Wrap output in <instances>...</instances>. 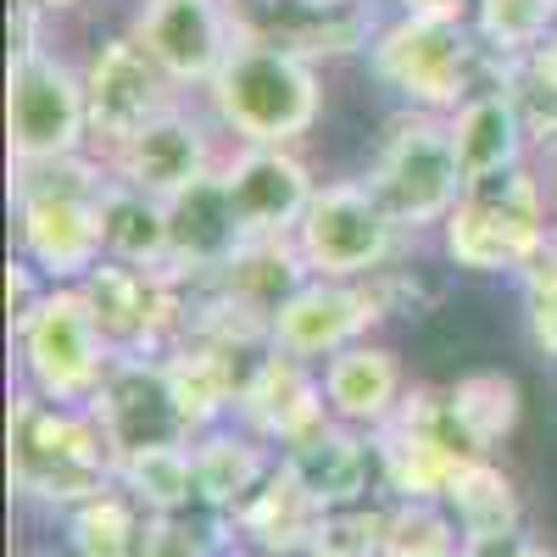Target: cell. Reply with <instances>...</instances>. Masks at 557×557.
Here are the masks:
<instances>
[{"mask_svg":"<svg viewBox=\"0 0 557 557\" xmlns=\"http://www.w3.org/2000/svg\"><path fill=\"white\" fill-rule=\"evenodd\" d=\"M446 407H451L457 435L469 441V451H480V457H491L507 435H513L519 412H524L519 385L507 374H496V368H485V374H462L457 385H446Z\"/></svg>","mask_w":557,"mask_h":557,"instance_id":"d4e9b609","label":"cell"},{"mask_svg":"<svg viewBox=\"0 0 557 557\" xmlns=\"http://www.w3.org/2000/svg\"><path fill=\"white\" fill-rule=\"evenodd\" d=\"M462 557H552V546H541L530 530H507L485 541H462Z\"/></svg>","mask_w":557,"mask_h":557,"instance_id":"f1b7e54d","label":"cell"},{"mask_svg":"<svg viewBox=\"0 0 557 557\" xmlns=\"http://www.w3.org/2000/svg\"><path fill=\"white\" fill-rule=\"evenodd\" d=\"M368 67H374V78L385 89H396L407 107L451 117L469 96L496 84L507 62L485 51V39L474 34L469 12H401L391 28L374 34Z\"/></svg>","mask_w":557,"mask_h":557,"instance_id":"7a4b0ae2","label":"cell"},{"mask_svg":"<svg viewBox=\"0 0 557 557\" xmlns=\"http://www.w3.org/2000/svg\"><path fill=\"white\" fill-rule=\"evenodd\" d=\"M285 474L323 507V513H346V507H362L368 491L380 485V446L362 441V430L351 424H323L307 441L278 451Z\"/></svg>","mask_w":557,"mask_h":557,"instance_id":"e0dca14e","label":"cell"},{"mask_svg":"<svg viewBox=\"0 0 557 557\" xmlns=\"http://www.w3.org/2000/svg\"><path fill=\"white\" fill-rule=\"evenodd\" d=\"M89 412L101 418L117 462L139 457V451H157V446H190L196 441V424L184 412L168 357H112Z\"/></svg>","mask_w":557,"mask_h":557,"instance_id":"30bf717a","label":"cell"},{"mask_svg":"<svg viewBox=\"0 0 557 557\" xmlns=\"http://www.w3.org/2000/svg\"><path fill=\"white\" fill-rule=\"evenodd\" d=\"M101 162L112 168V178L139 184V190H151L162 201H173L178 190H190L196 178H207L218 168L207 123L190 117V112H178V107H168L146 128H134L123 146H112Z\"/></svg>","mask_w":557,"mask_h":557,"instance_id":"9a60e30c","label":"cell"},{"mask_svg":"<svg viewBox=\"0 0 557 557\" xmlns=\"http://www.w3.org/2000/svg\"><path fill=\"white\" fill-rule=\"evenodd\" d=\"M12 223H17V257H28L45 285H78L89 268L107 262L101 246V196H107V162L96 157H62V162H12Z\"/></svg>","mask_w":557,"mask_h":557,"instance_id":"6da1fadb","label":"cell"},{"mask_svg":"<svg viewBox=\"0 0 557 557\" xmlns=\"http://www.w3.org/2000/svg\"><path fill=\"white\" fill-rule=\"evenodd\" d=\"M12 480L23 496L67 513V507L117 485V451L89 407L45 401L39 391H17V401H12Z\"/></svg>","mask_w":557,"mask_h":557,"instance_id":"3957f363","label":"cell"},{"mask_svg":"<svg viewBox=\"0 0 557 557\" xmlns=\"http://www.w3.org/2000/svg\"><path fill=\"white\" fill-rule=\"evenodd\" d=\"M485 51L502 62H530L557 34V0H474L469 12Z\"/></svg>","mask_w":557,"mask_h":557,"instance_id":"4316f807","label":"cell"},{"mask_svg":"<svg viewBox=\"0 0 557 557\" xmlns=\"http://www.w3.org/2000/svg\"><path fill=\"white\" fill-rule=\"evenodd\" d=\"M290 240L307 273L318 278H374L396 262L407 228L391 218V207L374 196L368 178H346V184H318Z\"/></svg>","mask_w":557,"mask_h":557,"instance_id":"9c48e42d","label":"cell"},{"mask_svg":"<svg viewBox=\"0 0 557 557\" xmlns=\"http://www.w3.org/2000/svg\"><path fill=\"white\" fill-rule=\"evenodd\" d=\"M207 101H212V117L240 146H296L318 123L323 89H318V73L307 57L240 34V45L228 51V62L207 84Z\"/></svg>","mask_w":557,"mask_h":557,"instance_id":"277c9868","label":"cell"},{"mask_svg":"<svg viewBox=\"0 0 557 557\" xmlns=\"http://www.w3.org/2000/svg\"><path fill=\"white\" fill-rule=\"evenodd\" d=\"M228 524H235V535H246L262 557H307L312 541L323 535V524H330V513H323V507L285 474V462H278Z\"/></svg>","mask_w":557,"mask_h":557,"instance_id":"44dd1931","label":"cell"},{"mask_svg":"<svg viewBox=\"0 0 557 557\" xmlns=\"http://www.w3.org/2000/svg\"><path fill=\"white\" fill-rule=\"evenodd\" d=\"M374 196L391 207V218L418 235V228H441L451 207L462 201L469 178H462L457 146H451V123L435 112H407L396 117L391 139L380 146L374 168H368Z\"/></svg>","mask_w":557,"mask_h":557,"instance_id":"ba28073f","label":"cell"},{"mask_svg":"<svg viewBox=\"0 0 557 557\" xmlns=\"http://www.w3.org/2000/svg\"><path fill=\"white\" fill-rule=\"evenodd\" d=\"M7 139L12 162H62L89 151L84 67L62 62L51 45H17L7 73Z\"/></svg>","mask_w":557,"mask_h":557,"instance_id":"52a82bcc","label":"cell"},{"mask_svg":"<svg viewBox=\"0 0 557 557\" xmlns=\"http://www.w3.org/2000/svg\"><path fill=\"white\" fill-rule=\"evenodd\" d=\"M128 34L162 62L173 84H212L228 51L240 45L228 0H146Z\"/></svg>","mask_w":557,"mask_h":557,"instance_id":"4fadbf2b","label":"cell"},{"mask_svg":"<svg viewBox=\"0 0 557 557\" xmlns=\"http://www.w3.org/2000/svg\"><path fill=\"white\" fill-rule=\"evenodd\" d=\"M235 418H240V430H251L273 451L307 441L312 430L330 424V401H323L318 368L301 357H285V351H268V362L257 368V380L240 396Z\"/></svg>","mask_w":557,"mask_h":557,"instance_id":"2e32d148","label":"cell"},{"mask_svg":"<svg viewBox=\"0 0 557 557\" xmlns=\"http://www.w3.org/2000/svg\"><path fill=\"white\" fill-rule=\"evenodd\" d=\"M117 485L134 491L139 502L151 507L157 519L168 513H196L201 502V480H196V441L190 446H157L117 462Z\"/></svg>","mask_w":557,"mask_h":557,"instance_id":"484cf974","label":"cell"},{"mask_svg":"<svg viewBox=\"0 0 557 557\" xmlns=\"http://www.w3.org/2000/svg\"><path fill=\"white\" fill-rule=\"evenodd\" d=\"M318 380H323V401H330L335 424H351L368 435L385 430L407 407L401 362L391 346H374V341H357V346L335 351L330 362H318Z\"/></svg>","mask_w":557,"mask_h":557,"instance_id":"d6986e66","label":"cell"},{"mask_svg":"<svg viewBox=\"0 0 557 557\" xmlns=\"http://www.w3.org/2000/svg\"><path fill=\"white\" fill-rule=\"evenodd\" d=\"M223 178L251 240H290L301 212L318 196L307 162L290 146H240L223 162Z\"/></svg>","mask_w":557,"mask_h":557,"instance_id":"5bb4252c","label":"cell"},{"mask_svg":"<svg viewBox=\"0 0 557 557\" xmlns=\"http://www.w3.org/2000/svg\"><path fill=\"white\" fill-rule=\"evenodd\" d=\"M173 89L178 84L162 73V62L134 34L101 39L84 62V96H89V134H96V146L112 151L134 128L162 117L173 107Z\"/></svg>","mask_w":557,"mask_h":557,"instance_id":"7c38bea8","label":"cell"},{"mask_svg":"<svg viewBox=\"0 0 557 557\" xmlns=\"http://www.w3.org/2000/svg\"><path fill=\"white\" fill-rule=\"evenodd\" d=\"M12 341H17V362H23L28 391H39L45 401H73V407L96 401L107 368L117 357L78 285L45 290L39 307L23 323H12Z\"/></svg>","mask_w":557,"mask_h":557,"instance_id":"8992f818","label":"cell"},{"mask_svg":"<svg viewBox=\"0 0 557 557\" xmlns=\"http://www.w3.org/2000/svg\"><path fill=\"white\" fill-rule=\"evenodd\" d=\"M151 530L157 513L123 485H107L101 496L67 507V546L78 557H146Z\"/></svg>","mask_w":557,"mask_h":557,"instance_id":"603a6c76","label":"cell"},{"mask_svg":"<svg viewBox=\"0 0 557 557\" xmlns=\"http://www.w3.org/2000/svg\"><path fill=\"white\" fill-rule=\"evenodd\" d=\"M168 240H173L168 268H178V273H218L223 262H235L251 246L246 223L235 212V196H228L223 162L168 201Z\"/></svg>","mask_w":557,"mask_h":557,"instance_id":"ac0fdd59","label":"cell"},{"mask_svg":"<svg viewBox=\"0 0 557 557\" xmlns=\"http://www.w3.org/2000/svg\"><path fill=\"white\" fill-rule=\"evenodd\" d=\"M28 7H39L45 17H51V12H73V7H84V0H28Z\"/></svg>","mask_w":557,"mask_h":557,"instance_id":"1f68e13d","label":"cell"},{"mask_svg":"<svg viewBox=\"0 0 557 557\" xmlns=\"http://www.w3.org/2000/svg\"><path fill=\"white\" fill-rule=\"evenodd\" d=\"M441 507L451 513V524L462 530V541H485V535L524 530L519 491H513V480H507L491 457H469V462H462L457 480L441 496Z\"/></svg>","mask_w":557,"mask_h":557,"instance_id":"cb8c5ba5","label":"cell"},{"mask_svg":"<svg viewBox=\"0 0 557 557\" xmlns=\"http://www.w3.org/2000/svg\"><path fill=\"white\" fill-rule=\"evenodd\" d=\"M401 12H462V0H401Z\"/></svg>","mask_w":557,"mask_h":557,"instance_id":"4dcf8cb0","label":"cell"},{"mask_svg":"<svg viewBox=\"0 0 557 557\" xmlns=\"http://www.w3.org/2000/svg\"><path fill=\"white\" fill-rule=\"evenodd\" d=\"M451 146H457V162H462V178H491V173H507L519 168L524 151H530V134H524V117L507 96V84H485L480 96H469L451 117Z\"/></svg>","mask_w":557,"mask_h":557,"instance_id":"ffe728a7","label":"cell"},{"mask_svg":"<svg viewBox=\"0 0 557 557\" xmlns=\"http://www.w3.org/2000/svg\"><path fill=\"white\" fill-rule=\"evenodd\" d=\"M530 67H535V73H541V78H546V84L557 89V34H552V39L541 45V51L530 57Z\"/></svg>","mask_w":557,"mask_h":557,"instance_id":"f546056e","label":"cell"},{"mask_svg":"<svg viewBox=\"0 0 557 557\" xmlns=\"http://www.w3.org/2000/svg\"><path fill=\"white\" fill-rule=\"evenodd\" d=\"M519 285H524V330L535 351L557 362V240H546V251L519 273Z\"/></svg>","mask_w":557,"mask_h":557,"instance_id":"83f0119b","label":"cell"},{"mask_svg":"<svg viewBox=\"0 0 557 557\" xmlns=\"http://www.w3.org/2000/svg\"><path fill=\"white\" fill-rule=\"evenodd\" d=\"M380 318H391L380 278H307V285L273 312L268 323V341L273 351L301 357V362H330L335 351L368 341Z\"/></svg>","mask_w":557,"mask_h":557,"instance_id":"8fae6325","label":"cell"},{"mask_svg":"<svg viewBox=\"0 0 557 557\" xmlns=\"http://www.w3.org/2000/svg\"><path fill=\"white\" fill-rule=\"evenodd\" d=\"M112 173V168H107ZM101 246L107 262H128V268H168L173 262V240H168V201L139 190V184L107 178L101 196Z\"/></svg>","mask_w":557,"mask_h":557,"instance_id":"7402d4cb","label":"cell"},{"mask_svg":"<svg viewBox=\"0 0 557 557\" xmlns=\"http://www.w3.org/2000/svg\"><path fill=\"white\" fill-rule=\"evenodd\" d=\"M312 7H362V0H312Z\"/></svg>","mask_w":557,"mask_h":557,"instance_id":"836d02e7","label":"cell"},{"mask_svg":"<svg viewBox=\"0 0 557 557\" xmlns=\"http://www.w3.org/2000/svg\"><path fill=\"white\" fill-rule=\"evenodd\" d=\"M552 190L524 162L474 178L441 223V251L462 273H524L552 240Z\"/></svg>","mask_w":557,"mask_h":557,"instance_id":"5b68a950","label":"cell"},{"mask_svg":"<svg viewBox=\"0 0 557 557\" xmlns=\"http://www.w3.org/2000/svg\"><path fill=\"white\" fill-rule=\"evenodd\" d=\"M546 190H552V207H557V146L546 151Z\"/></svg>","mask_w":557,"mask_h":557,"instance_id":"d6a6232c","label":"cell"}]
</instances>
